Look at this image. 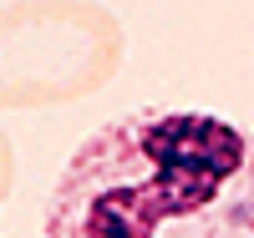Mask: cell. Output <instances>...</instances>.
<instances>
[{
	"instance_id": "cell-1",
	"label": "cell",
	"mask_w": 254,
	"mask_h": 238,
	"mask_svg": "<svg viewBox=\"0 0 254 238\" xmlns=\"http://www.w3.org/2000/svg\"><path fill=\"white\" fill-rule=\"evenodd\" d=\"M41 238H254V137L208 112H132L66 157Z\"/></svg>"
},
{
	"instance_id": "cell-2",
	"label": "cell",
	"mask_w": 254,
	"mask_h": 238,
	"mask_svg": "<svg viewBox=\"0 0 254 238\" xmlns=\"http://www.w3.org/2000/svg\"><path fill=\"white\" fill-rule=\"evenodd\" d=\"M122 66V26L92 0H10L0 15V101L61 106L97 96Z\"/></svg>"
}]
</instances>
